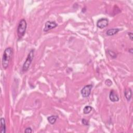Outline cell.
<instances>
[{
    "instance_id": "6da1fadb",
    "label": "cell",
    "mask_w": 133,
    "mask_h": 133,
    "mask_svg": "<svg viewBox=\"0 0 133 133\" xmlns=\"http://www.w3.org/2000/svg\"><path fill=\"white\" fill-rule=\"evenodd\" d=\"M13 54V49L11 47H8L5 49L3 55L2 64L4 69H6L8 67L10 62L11 60Z\"/></svg>"
},
{
    "instance_id": "7a4b0ae2",
    "label": "cell",
    "mask_w": 133,
    "mask_h": 133,
    "mask_svg": "<svg viewBox=\"0 0 133 133\" xmlns=\"http://www.w3.org/2000/svg\"><path fill=\"white\" fill-rule=\"evenodd\" d=\"M27 22L24 19L20 21L17 28V35L19 39H21L25 35L27 29Z\"/></svg>"
},
{
    "instance_id": "3957f363",
    "label": "cell",
    "mask_w": 133,
    "mask_h": 133,
    "mask_svg": "<svg viewBox=\"0 0 133 133\" xmlns=\"http://www.w3.org/2000/svg\"><path fill=\"white\" fill-rule=\"evenodd\" d=\"M34 49L31 50L27 56L26 60L25 61L23 66H22V71H27L29 69L34 58Z\"/></svg>"
},
{
    "instance_id": "277c9868",
    "label": "cell",
    "mask_w": 133,
    "mask_h": 133,
    "mask_svg": "<svg viewBox=\"0 0 133 133\" xmlns=\"http://www.w3.org/2000/svg\"><path fill=\"white\" fill-rule=\"evenodd\" d=\"M93 86L92 85H87L85 86L81 90V94L84 98L88 97L90 95L91 93V90L92 89Z\"/></svg>"
},
{
    "instance_id": "5b68a950",
    "label": "cell",
    "mask_w": 133,
    "mask_h": 133,
    "mask_svg": "<svg viewBox=\"0 0 133 133\" xmlns=\"http://www.w3.org/2000/svg\"><path fill=\"white\" fill-rule=\"evenodd\" d=\"M57 26V24L55 21H47L45 24V27L44 28V31L47 32L49 30L55 28Z\"/></svg>"
},
{
    "instance_id": "8992f818",
    "label": "cell",
    "mask_w": 133,
    "mask_h": 133,
    "mask_svg": "<svg viewBox=\"0 0 133 133\" xmlns=\"http://www.w3.org/2000/svg\"><path fill=\"white\" fill-rule=\"evenodd\" d=\"M109 21L107 18H101L98 20L97 22V26L100 29L106 28L108 25Z\"/></svg>"
},
{
    "instance_id": "52a82bcc",
    "label": "cell",
    "mask_w": 133,
    "mask_h": 133,
    "mask_svg": "<svg viewBox=\"0 0 133 133\" xmlns=\"http://www.w3.org/2000/svg\"><path fill=\"white\" fill-rule=\"evenodd\" d=\"M109 98L110 100L112 102H117L119 100V98L117 94L114 92V90H112L111 92H110V95H109Z\"/></svg>"
},
{
    "instance_id": "ba28073f",
    "label": "cell",
    "mask_w": 133,
    "mask_h": 133,
    "mask_svg": "<svg viewBox=\"0 0 133 133\" xmlns=\"http://www.w3.org/2000/svg\"><path fill=\"white\" fill-rule=\"evenodd\" d=\"M120 31V29L118 28H113V29H110L107 31V35L108 36L114 35L118 33Z\"/></svg>"
},
{
    "instance_id": "9c48e42d",
    "label": "cell",
    "mask_w": 133,
    "mask_h": 133,
    "mask_svg": "<svg viewBox=\"0 0 133 133\" xmlns=\"http://www.w3.org/2000/svg\"><path fill=\"white\" fill-rule=\"evenodd\" d=\"M1 133H5L6 132V123H5V120L4 118H1Z\"/></svg>"
},
{
    "instance_id": "30bf717a",
    "label": "cell",
    "mask_w": 133,
    "mask_h": 133,
    "mask_svg": "<svg viewBox=\"0 0 133 133\" xmlns=\"http://www.w3.org/2000/svg\"><path fill=\"white\" fill-rule=\"evenodd\" d=\"M124 95L127 100H130L132 97V90L131 89H126L124 92Z\"/></svg>"
},
{
    "instance_id": "8fae6325",
    "label": "cell",
    "mask_w": 133,
    "mask_h": 133,
    "mask_svg": "<svg viewBox=\"0 0 133 133\" xmlns=\"http://www.w3.org/2000/svg\"><path fill=\"white\" fill-rule=\"evenodd\" d=\"M58 117L57 115H52L47 118V120L51 124H54L55 123L56 120L57 119Z\"/></svg>"
},
{
    "instance_id": "7c38bea8",
    "label": "cell",
    "mask_w": 133,
    "mask_h": 133,
    "mask_svg": "<svg viewBox=\"0 0 133 133\" xmlns=\"http://www.w3.org/2000/svg\"><path fill=\"white\" fill-rule=\"evenodd\" d=\"M93 110V108L90 106H87L84 107L83 109V113L84 114H89Z\"/></svg>"
},
{
    "instance_id": "4fadbf2b",
    "label": "cell",
    "mask_w": 133,
    "mask_h": 133,
    "mask_svg": "<svg viewBox=\"0 0 133 133\" xmlns=\"http://www.w3.org/2000/svg\"><path fill=\"white\" fill-rule=\"evenodd\" d=\"M108 53H109V54L110 55V56H111L112 58H115L116 57H117V55H116V54L114 52H113V51L109 50Z\"/></svg>"
},
{
    "instance_id": "5bb4252c",
    "label": "cell",
    "mask_w": 133,
    "mask_h": 133,
    "mask_svg": "<svg viewBox=\"0 0 133 133\" xmlns=\"http://www.w3.org/2000/svg\"><path fill=\"white\" fill-rule=\"evenodd\" d=\"M82 124L84 125H89V121L86 120V119H85V118H83V119L82 120Z\"/></svg>"
},
{
    "instance_id": "9a60e30c",
    "label": "cell",
    "mask_w": 133,
    "mask_h": 133,
    "mask_svg": "<svg viewBox=\"0 0 133 133\" xmlns=\"http://www.w3.org/2000/svg\"><path fill=\"white\" fill-rule=\"evenodd\" d=\"M105 83L107 86H110L112 84V81L110 80V79H107V80L105 81Z\"/></svg>"
},
{
    "instance_id": "2e32d148",
    "label": "cell",
    "mask_w": 133,
    "mask_h": 133,
    "mask_svg": "<svg viewBox=\"0 0 133 133\" xmlns=\"http://www.w3.org/2000/svg\"><path fill=\"white\" fill-rule=\"evenodd\" d=\"M25 133H32V129L30 127H28V128H27L26 129H25Z\"/></svg>"
},
{
    "instance_id": "e0dca14e",
    "label": "cell",
    "mask_w": 133,
    "mask_h": 133,
    "mask_svg": "<svg viewBox=\"0 0 133 133\" xmlns=\"http://www.w3.org/2000/svg\"><path fill=\"white\" fill-rule=\"evenodd\" d=\"M128 35H129V38L131 39L132 41L133 40V33L132 32H128Z\"/></svg>"
},
{
    "instance_id": "ac0fdd59",
    "label": "cell",
    "mask_w": 133,
    "mask_h": 133,
    "mask_svg": "<svg viewBox=\"0 0 133 133\" xmlns=\"http://www.w3.org/2000/svg\"><path fill=\"white\" fill-rule=\"evenodd\" d=\"M129 51H130V52H131V53L132 54V53H133V52H132V51H133V49H131L129 50Z\"/></svg>"
}]
</instances>
